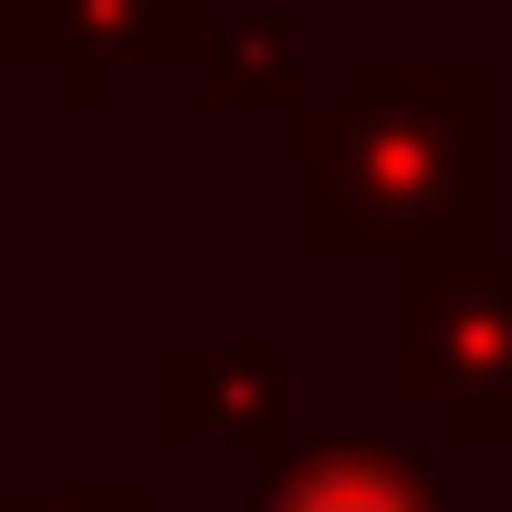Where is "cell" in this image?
Here are the masks:
<instances>
[{
    "label": "cell",
    "mask_w": 512,
    "mask_h": 512,
    "mask_svg": "<svg viewBox=\"0 0 512 512\" xmlns=\"http://www.w3.org/2000/svg\"><path fill=\"white\" fill-rule=\"evenodd\" d=\"M283 512H418V492L398 471H314Z\"/></svg>",
    "instance_id": "obj_1"
}]
</instances>
